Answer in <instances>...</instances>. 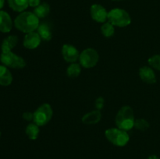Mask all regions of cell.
Masks as SVG:
<instances>
[{"label": "cell", "instance_id": "ba28073f", "mask_svg": "<svg viewBox=\"0 0 160 159\" xmlns=\"http://www.w3.org/2000/svg\"><path fill=\"white\" fill-rule=\"evenodd\" d=\"M62 55L66 62L69 63H73L79 60L80 52L76 47L65 44L62 47Z\"/></svg>", "mask_w": 160, "mask_h": 159}, {"label": "cell", "instance_id": "484cf974", "mask_svg": "<svg viewBox=\"0 0 160 159\" xmlns=\"http://www.w3.org/2000/svg\"><path fill=\"white\" fill-rule=\"evenodd\" d=\"M29 6L31 7H37L41 4V0H28Z\"/></svg>", "mask_w": 160, "mask_h": 159}, {"label": "cell", "instance_id": "d4e9b609", "mask_svg": "<svg viewBox=\"0 0 160 159\" xmlns=\"http://www.w3.org/2000/svg\"><path fill=\"white\" fill-rule=\"evenodd\" d=\"M33 118H34V112L32 113L31 112H25L23 114V118L27 121H31L33 120Z\"/></svg>", "mask_w": 160, "mask_h": 159}, {"label": "cell", "instance_id": "5bb4252c", "mask_svg": "<svg viewBox=\"0 0 160 159\" xmlns=\"http://www.w3.org/2000/svg\"><path fill=\"white\" fill-rule=\"evenodd\" d=\"M18 43V37L16 35H9L4 39L2 42V52H9L12 51V48H15Z\"/></svg>", "mask_w": 160, "mask_h": 159}, {"label": "cell", "instance_id": "277c9868", "mask_svg": "<svg viewBox=\"0 0 160 159\" xmlns=\"http://www.w3.org/2000/svg\"><path fill=\"white\" fill-rule=\"evenodd\" d=\"M106 139L117 147H123L128 143L130 140V136L128 131L123 130L118 127L109 128L105 132Z\"/></svg>", "mask_w": 160, "mask_h": 159}, {"label": "cell", "instance_id": "d6986e66", "mask_svg": "<svg viewBox=\"0 0 160 159\" xmlns=\"http://www.w3.org/2000/svg\"><path fill=\"white\" fill-rule=\"evenodd\" d=\"M25 132H26V135L28 136L30 140H36L38 137L39 132H40L39 126L34 123H29L26 127Z\"/></svg>", "mask_w": 160, "mask_h": 159}, {"label": "cell", "instance_id": "4316f807", "mask_svg": "<svg viewBox=\"0 0 160 159\" xmlns=\"http://www.w3.org/2000/svg\"><path fill=\"white\" fill-rule=\"evenodd\" d=\"M5 4V0H0V10L3 8Z\"/></svg>", "mask_w": 160, "mask_h": 159}, {"label": "cell", "instance_id": "e0dca14e", "mask_svg": "<svg viewBox=\"0 0 160 159\" xmlns=\"http://www.w3.org/2000/svg\"><path fill=\"white\" fill-rule=\"evenodd\" d=\"M37 31L42 40L48 41L51 40L52 37V33L51 27L46 23H42V24L39 25Z\"/></svg>", "mask_w": 160, "mask_h": 159}, {"label": "cell", "instance_id": "ffe728a7", "mask_svg": "<svg viewBox=\"0 0 160 159\" xmlns=\"http://www.w3.org/2000/svg\"><path fill=\"white\" fill-rule=\"evenodd\" d=\"M81 64L70 63V65L67 69V75L70 78H76L81 74Z\"/></svg>", "mask_w": 160, "mask_h": 159}, {"label": "cell", "instance_id": "52a82bcc", "mask_svg": "<svg viewBox=\"0 0 160 159\" xmlns=\"http://www.w3.org/2000/svg\"><path fill=\"white\" fill-rule=\"evenodd\" d=\"M0 61L3 65L12 69H23L26 65L24 59L12 51L2 52L0 55Z\"/></svg>", "mask_w": 160, "mask_h": 159}, {"label": "cell", "instance_id": "cb8c5ba5", "mask_svg": "<svg viewBox=\"0 0 160 159\" xmlns=\"http://www.w3.org/2000/svg\"><path fill=\"white\" fill-rule=\"evenodd\" d=\"M104 104H105V100L102 97H98V98L95 100V104L97 110L101 111L102 109L104 108Z\"/></svg>", "mask_w": 160, "mask_h": 159}, {"label": "cell", "instance_id": "83f0119b", "mask_svg": "<svg viewBox=\"0 0 160 159\" xmlns=\"http://www.w3.org/2000/svg\"><path fill=\"white\" fill-rule=\"evenodd\" d=\"M147 159H160V158L156 155H151V156H149V157H148Z\"/></svg>", "mask_w": 160, "mask_h": 159}, {"label": "cell", "instance_id": "44dd1931", "mask_svg": "<svg viewBox=\"0 0 160 159\" xmlns=\"http://www.w3.org/2000/svg\"><path fill=\"white\" fill-rule=\"evenodd\" d=\"M101 31L105 37H111L115 34V26L109 21L105 22L101 26Z\"/></svg>", "mask_w": 160, "mask_h": 159}, {"label": "cell", "instance_id": "f1b7e54d", "mask_svg": "<svg viewBox=\"0 0 160 159\" xmlns=\"http://www.w3.org/2000/svg\"><path fill=\"white\" fill-rule=\"evenodd\" d=\"M112 1H120V0H112Z\"/></svg>", "mask_w": 160, "mask_h": 159}, {"label": "cell", "instance_id": "2e32d148", "mask_svg": "<svg viewBox=\"0 0 160 159\" xmlns=\"http://www.w3.org/2000/svg\"><path fill=\"white\" fill-rule=\"evenodd\" d=\"M9 6L15 12H24L25 9L29 6L28 0H7Z\"/></svg>", "mask_w": 160, "mask_h": 159}, {"label": "cell", "instance_id": "6da1fadb", "mask_svg": "<svg viewBox=\"0 0 160 159\" xmlns=\"http://www.w3.org/2000/svg\"><path fill=\"white\" fill-rule=\"evenodd\" d=\"M16 28L21 32L28 34L34 32L40 25L39 18L31 12H22L14 20Z\"/></svg>", "mask_w": 160, "mask_h": 159}, {"label": "cell", "instance_id": "7402d4cb", "mask_svg": "<svg viewBox=\"0 0 160 159\" xmlns=\"http://www.w3.org/2000/svg\"><path fill=\"white\" fill-rule=\"evenodd\" d=\"M134 128L139 131H145L149 128V123L145 118H137L134 123Z\"/></svg>", "mask_w": 160, "mask_h": 159}, {"label": "cell", "instance_id": "3957f363", "mask_svg": "<svg viewBox=\"0 0 160 159\" xmlns=\"http://www.w3.org/2000/svg\"><path fill=\"white\" fill-rule=\"evenodd\" d=\"M108 21L114 26L125 27L131 24V17L126 10L116 8L108 12Z\"/></svg>", "mask_w": 160, "mask_h": 159}, {"label": "cell", "instance_id": "f546056e", "mask_svg": "<svg viewBox=\"0 0 160 159\" xmlns=\"http://www.w3.org/2000/svg\"><path fill=\"white\" fill-rule=\"evenodd\" d=\"M0 136H1V132H0Z\"/></svg>", "mask_w": 160, "mask_h": 159}, {"label": "cell", "instance_id": "5b68a950", "mask_svg": "<svg viewBox=\"0 0 160 159\" xmlns=\"http://www.w3.org/2000/svg\"><path fill=\"white\" fill-rule=\"evenodd\" d=\"M52 115L53 111L51 105L48 103H44L34 112L33 122L38 126H45L52 119Z\"/></svg>", "mask_w": 160, "mask_h": 159}, {"label": "cell", "instance_id": "9a60e30c", "mask_svg": "<svg viewBox=\"0 0 160 159\" xmlns=\"http://www.w3.org/2000/svg\"><path fill=\"white\" fill-rule=\"evenodd\" d=\"M12 82V75L9 69L0 65V85L9 86Z\"/></svg>", "mask_w": 160, "mask_h": 159}, {"label": "cell", "instance_id": "7c38bea8", "mask_svg": "<svg viewBox=\"0 0 160 159\" xmlns=\"http://www.w3.org/2000/svg\"><path fill=\"white\" fill-rule=\"evenodd\" d=\"M12 20L8 12L0 10V32L9 33L12 30Z\"/></svg>", "mask_w": 160, "mask_h": 159}, {"label": "cell", "instance_id": "7a4b0ae2", "mask_svg": "<svg viewBox=\"0 0 160 159\" xmlns=\"http://www.w3.org/2000/svg\"><path fill=\"white\" fill-rule=\"evenodd\" d=\"M115 123L117 127L123 130L129 131L134 128L135 118L132 108L128 105L122 107L116 115Z\"/></svg>", "mask_w": 160, "mask_h": 159}, {"label": "cell", "instance_id": "ac0fdd59", "mask_svg": "<svg viewBox=\"0 0 160 159\" xmlns=\"http://www.w3.org/2000/svg\"><path fill=\"white\" fill-rule=\"evenodd\" d=\"M34 12L39 19L46 17L50 12V6L46 2L41 3L38 6L34 8Z\"/></svg>", "mask_w": 160, "mask_h": 159}, {"label": "cell", "instance_id": "30bf717a", "mask_svg": "<svg viewBox=\"0 0 160 159\" xmlns=\"http://www.w3.org/2000/svg\"><path fill=\"white\" fill-rule=\"evenodd\" d=\"M41 41H42V38L38 33L34 31V32L26 34L23 38V45L27 49L32 50L37 48L41 44Z\"/></svg>", "mask_w": 160, "mask_h": 159}, {"label": "cell", "instance_id": "8fae6325", "mask_svg": "<svg viewBox=\"0 0 160 159\" xmlns=\"http://www.w3.org/2000/svg\"><path fill=\"white\" fill-rule=\"evenodd\" d=\"M139 76L143 82L148 84H153L156 82V76L154 70L151 66L141 67L139 70Z\"/></svg>", "mask_w": 160, "mask_h": 159}, {"label": "cell", "instance_id": "8992f818", "mask_svg": "<svg viewBox=\"0 0 160 159\" xmlns=\"http://www.w3.org/2000/svg\"><path fill=\"white\" fill-rule=\"evenodd\" d=\"M99 60L98 51L92 48H86L80 53L79 62L82 67L91 69L95 67Z\"/></svg>", "mask_w": 160, "mask_h": 159}, {"label": "cell", "instance_id": "9c48e42d", "mask_svg": "<svg viewBox=\"0 0 160 159\" xmlns=\"http://www.w3.org/2000/svg\"><path fill=\"white\" fill-rule=\"evenodd\" d=\"M90 13L92 18L98 23H104L106 20H108V12L106 8L103 7L102 5H92L91 6Z\"/></svg>", "mask_w": 160, "mask_h": 159}, {"label": "cell", "instance_id": "603a6c76", "mask_svg": "<svg viewBox=\"0 0 160 159\" xmlns=\"http://www.w3.org/2000/svg\"><path fill=\"white\" fill-rule=\"evenodd\" d=\"M148 62L152 68L160 71V55H155L150 57Z\"/></svg>", "mask_w": 160, "mask_h": 159}, {"label": "cell", "instance_id": "4fadbf2b", "mask_svg": "<svg viewBox=\"0 0 160 159\" xmlns=\"http://www.w3.org/2000/svg\"><path fill=\"white\" fill-rule=\"evenodd\" d=\"M102 118L101 111L94 110L88 112L85 115H83L81 121L84 124L86 125H94L97 124Z\"/></svg>", "mask_w": 160, "mask_h": 159}]
</instances>
